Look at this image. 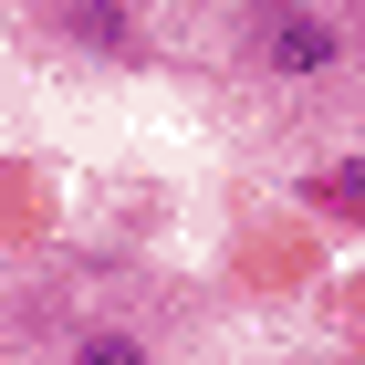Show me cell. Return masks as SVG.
I'll list each match as a JSON object with an SVG mask.
<instances>
[{"mask_svg": "<svg viewBox=\"0 0 365 365\" xmlns=\"http://www.w3.org/2000/svg\"><path fill=\"white\" fill-rule=\"evenodd\" d=\"M251 53H261V73H282V84H313V73H334L344 21H334V11H313V0H272L261 31H251Z\"/></svg>", "mask_w": 365, "mask_h": 365, "instance_id": "6da1fadb", "label": "cell"}, {"mask_svg": "<svg viewBox=\"0 0 365 365\" xmlns=\"http://www.w3.org/2000/svg\"><path fill=\"white\" fill-rule=\"evenodd\" d=\"M63 365H146V334H125V324H84Z\"/></svg>", "mask_w": 365, "mask_h": 365, "instance_id": "7a4b0ae2", "label": "cell"}]
</instances>
